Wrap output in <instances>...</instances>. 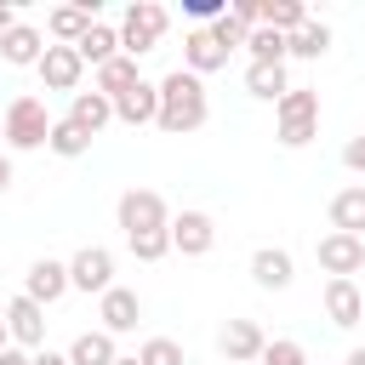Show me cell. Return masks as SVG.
Instances as JSON below:
<instances>
[{
    "label": "cell",
    "mask_w": 365,
    "mask_h": 365,
    "mask_svg": "<svg viewBox=\"0 0 365 365\" xmlns=\"http://www.w3.org/2000/svg\"><path fill=\"white\" fill-rule=\"evenodd\" d=\"M97 319H103L108 336H125V331H137V319H143V297L125 291V285H108V291L97 297Z\"/></svg>",
    "instance_id": "8"
},
{
    "label": "cell",
    "mask_w": 365,
    "mask_h": 365,
    "mask_svg": "<svg viewBox=\"0 0 365 365\" xmlns=\"http://www.w3.org/2000/svg\"><path fill=\"white\" fill-rule=\"evenodd\" d=\"M331 228L336 234H359L365 240V188L354 182V188H342V194H331Z\"/></svg>",
    "instance_id": "20"
},
{
    "label": "cell",
    "mask_w": 365,
    "mask_h": 365,
    "mask_svg": "<svg viewBox=\"0 0 365 365\" xmlns=\"http://www.w3.org/2000/svg\"><path fill=\"white\" fill-rule=\"evenodd\" d=\"M342 165H348V171H365V131L342 143Z\"/></svg>",
    "instance_id": "35"
},
{
    "label": "cell",
    "mask_w": 365,
    "mask_h": 365,
    "mask_svg": "<svg viewBox=\"0 0 365 365\" xmlns=\"http://www.w3.org/2000/svg\"><path fill=\"white\" fill-rule=\"evenodd\" d=\"M74 51H80V63H91V68H103L108 57H120V29H108V23L97 17V23H91L86 34H80V46H74Z\"/></svg>",
    "instance_id": "22"
},
{
    "label": "cell",
    "mask_w": 365,
    "mask_h": 365,
    "mask_svg": "<svg viewBox=\"0 0 365 365\" xmlns=\"http://www.w3.org/2000/svg\"><path fill=\"white\" fill-rule=\"evenodd\" d=\"M251 279H257L262 291H285V285L297 279L291 251H279V245H257V251H251Z\"/></svg>",
    "instance_id": "15"
},
{
    "label": "cell",
    "mask_w": 365,
    "mask_h": 365,
    "mask_svg": "<svg viewBox=\"0 0 365 365\" xmlns=\"http://www.w3.org/2000/svg\"><path fill=\"white\" fill-rule=\"evenodd\" d=\"M114 365H137V359H114Z\"/></svg>",
    "instance_id": "43"
},
{
    "label": "cell",
    "mask_w": 365,
    "mask_h": 365,
    "mask_svg": "<svg viewBox=\"0 0 365 365\" xmlns=\"http://www.w3.org/2000/svg\"><path fill=\"white\" fill-rule=\"evenodd\" d=\"M348 365H365V348H354V354H348Z\"/></svg>",
    "instance_id": "41"
},
{
    "label": "cell",
    "mask_w": 365,
    "mask_h": 365,
    "mask_svg": "<svg viewBox=\"0 0 365 365\" xmlns=\"http://www.w3.org/2000/svg\"><path fill=\"white\" fill-rule=\"evenodd\" d=\"M29 365H68V354H51V348H40V354H29Z\"/></svg>",
    "instance_id": "37"
},
{
    "label": "cell",
    "mask_w": 365,
    "mask_h": 365,
    "mask_svg": "<svg viewBox=\"0 0 365 365\" xmlns=\"http://www.w3.org/2000/svg\"><path fill=\"white\" fill-rule=\"evenodd\" d=\"M114 285V251H103V245H80L74 257H68V291H108Z\"/></svg>",
    "instance_id": "7"
},
{
    "label": "cell",
    "mask_w": 365,
    "mask_h": 365,
    "mask_svg": "<svg viewBox=\"0 0 365 365\" xmlns=\"http://www.w3.org/2000/svg\"><path fill=\"white\" fill-rule=\"evenodd\" d=\"M257 365H308V354H302V342L279 336V342H268V348L257 354Z\"/></svg>",
    "instance_id": "32"
},
{
    "label": "cell",
    "mask_w": 365,
    "mask_h": 365,
    "mask_svg": "<svg viewBox=\"0 0 365 365\" xmlns=\"http://www.w3.org/2000/svg\"><path fill=\"white\" fill-rule=\"evenodd\" d=\"M245 34H251V29H240V23L228 17V11H222V17L211 23V40H217L222 51H240V46H245Z\"/></svg>",
    "instance_id": "33"
},
{
    "label": "cell",
    "mask_w": 365,
    "mask_h": 365,
    "mask_svg": "<svg viewBox=\"0 0 365 365\" xmlns=\"http://www.w3.org/2000/svg\"><path fill=\"white\" fill-rule=\"evenodd\" d=\"M6 188H11V160L0 154V194H6Z\"/></svg>",
    "instance_id": "39"
},
{
    "label": "cell",
    "mask_w": 365,
    "mask_h": 365,
    "mask_svg": "<svg viewBox=\"0 0 365 365\" xmlns=\"http://www.w3.org/2000/svg\"><path fill=\"white\" fill-rule=\"evenodd\" d=\"M245 51H251V63H285V34H274V29H251L245 34Z\"/></svg>",
    "instance_id": "29"
},
{
    "label": "cell",
    "mask_w": 365,
    "mask_h": 365,
    "mask_svg": "<svg viewBox=\"0 0 365 365\" xmlns=\"http://www.w3.org/2000/svg\"><path fill=\"white\" fill-rule=\"evenodd\" d=\"M68 120H74L86 137H97V131L114 120V103H108L103 91H74V103H68Z\"/></svg>",
    "instance_id": "19"
},
{
    "label": "cell",
    "mask_w": 365,
    "mask_h": 365,
    "mask_svg": "<svg viewBox=\"0 0 365 365\" xmlns=\"http://www.w3.org/2000/svg\"><path fill=\"white\" fill-rule=\"evenodd\" d=\"M228 17H234L240 29H257V23H262V6H257V0H234V6H228Z\"/></svg>",
    "instance_id": "34"
},
{
    "label": "cell",
    "mask_w": 365,
    "mask_h": 365,
    "mask_svg": "<svg viewBox=\"0 0 365 365\" xmlns=\"http://www.w3.org/2000/svg\"><path fill=\"white\" fill-rule=\"evenodd\" d=\"M217 245V222L205 217V211H182V217H171V251H182V257H205Z\"/></svg>",
    "instance_id": "12"
},
{
    "label": "cell",
    "mask_w": 365,
    "mask_h": 365,
    "mask_svg": "<svg viewBox=\"0 0 365 365\" xmlns=\"http://www.w3.org/2000/svg\"><path fill=\"white\" fill-rule=\"evenodd\" d=\"M125 245H131V257H137V262H160V257L171 251V228H148V234H131Z\"/></svg>",
    "instance_id": "30"
},
{
    "label": "cell",
    "mask_w": 365,
    "mask_h": 365,
    "mask_svg": "<svg viewBox=\"0 0 365 365\" xmlns=\"http://www.w3.org/2000/svg\"><path fill=\"white\" fill-rule=\"evenodd\" d=\"M137 365H182V348H177L171 336H148V342L137 348Z\"/></svg>",
    "instance_id": "31"
},
{
    "label": "cell",
    "mask_w": 365,
    "mask_h": 365,
    "mask_svg": "<svg viewBox=\"0 0 365 365\" xmlns=\"http://www.w3.org/2000/svg\"><path fill=\"white\" fill-rule=\"evenodd\" d=\"M114 103V120H125V125H154V114H160V86L154 80H137L131 91H120V97H108Z\"/></svg>",
    "instance_id": "14"
},
{
    "label": "cell",
    "mask_w": 365,
    "mask_h": 365,
    "mask_svg": "<svg viewBox=\"0 0 365 365\" xmlns=\"http://www.w3.org/2000/svg\"><path fill=\"white\" fill-rule=\"evenodd\" d=\"M114 222L125 228V240L131 234H148V228H171V205L154 188H125L120 205H114Z\"/></svg>",
    "instance_id": "5"
},
{
    "label": "cell",
    "mask_w": 365,
    "mask_h": 365,
    "mask_svg": "<svg viewBox=\"0 0 365 365\" xmlns=\"http://www.w3.org/2000/svg\"><path fill=\"white\" fill-rule=\"evenodd\" d=\"M154 86H160V114H154V125H160V131L182 137V131H200V125H205L211 103H205V80H200V74L171 68V74H165V80H154Z\"/></svg>",
    "instance_id": "1"
},
{
    "label": "cell",
    "mask_w": 365,
    "mask_h": 365,
    "mask_svg": "<svg viewBox=\"0 0 365 365\" xmlns=\"http://www.w3.org/2000/svg\"><path fill=\"white\" fill-rule=\"evenodd\" d=\"M0 120H6V143L11 148H46V137H51V114H46L40 97H11Z\"/></svg>",
    "instance_id": "4"
},
{
    "label": "cell",
    "mask_w": 365,
    "mask_h": 365,
    "mask_svg": "<svg viewBox=\"0 0 365 365\" xmlns=\"http://www.w3.org/2000/svg\"><path fill=\"white\" fill-rule=\"evenodd\" d=\"M0 348H11V331H6V314H0Z\"/></svg>",
    "instance_id": "40"
},
{
    "label": "cell",
    "mask_w": 365,
    "mask_h": 365,
    "mask_svg": "<svg viewBox=\"0 0 365 365\" xmlns=\"http://www.w3.org/2000/svg\"><path fill=\"white\" fill-rule=\"evenodd\" d=\"M325 51H331V29L314 23V17H308L297 34H285V57H308V63H319Z\"/></svg>",
    "instance_id": "25"
},
{
    "label": "cell",
    "mask_w": 365,
    "mask_h": 365,
    "mask_svg": "<svg viewBox=\"0 0 365 365\" xmlns=\"http://www.w3.org/2000/svg\"><path fill=\"white\" fill-rule=\"evenodd\" d=\"M245 91H251V97H262V103H279V97L291 91L285 63H251V68H245Z\"/></svg>",
    "instance_id": "24"
},
{
    "label": "cell",
    "mask_w": 365,
    "mask_h": 365,
    "mask_svg": "<svg viewBox=\"0 0 365 365\" xmlns=\"http://www.w3.org/2000/svg\"><path fill=\"white\" fill-rule=\"evenodd\" d=\"M63 291H68V262H57V257H34V262H29V279H23V297L46 308V302H57Z\"/></svg>",
    "instance_id": "13"
},
{
    "label": "cell",
    "mask_w": 365,
    "mask_h": 365,
    "mask_svg": "<svg viewBox=\"0 0 365 365\" xmlns=\"http://www.w3.org/2000/svg\"><path fill=\"white\" fill-rule=\"evenodd\" d=\"M114 359H120V348L108 331H80L68 342V365H114Z\"/></svg>",
    "instance_id": "23"
},
{
    "label": "cell",
    "mask_w": 365,
    "mask_h": 365,
    "mask_svg": "<svg viewBox=\"0 0 365 365\" xmlns=\"http://www.w3.org/2000/svg\"><path fill=\"white\" fill-rule=\"evenodd\" d=\"M6 331H11V342L17 348H46V308L40 302H29V297H11L6 302Z\"/></svg>",
    "instance_id": "10"
},
{
    "label": "cell",
    "mask_w": 365,
    "mask_h": 365,
    "mask_svg": "<svg viewBox=\"0 0 365 365\" xmlns=\"http://www.w3.org/2000/svg\"><path fill=\"white\" fill-rule=\"evenodd\" d=\"M34 68H40L46 91H80V74H86V63H80V51H74V46H46Z\"/></svg>",
    "instance_id": "9"
},
{
    "label": "cell",
    "mask_w": 365,
    "mask_h": 365,
    "mask_svg": "<svg viewBox=\"0 0 365 365\" xmlns=\"http://www.w3.org/2000/svg\"><path fill=\"white\" fill-rule=\"evenodd\" d=\"M314 257H319V268L331 274V279H354L359 268H365V240L359 234H325L319 245H314Z\"/></svg>",
    "instance_id": "6"
},
{
    "label": "cell",
    "mask_w": 365,
    "mask_h": 365,
    "mask_svg": "<svg viewBox=\"0 0 365 365\" xmlns=\"http://www.w3.org/2000/svg\"><path fill=\"white\" fill-rule=\"evenodd\" d=\"M182 68H188V74H217V68H228V51L211 40V29H188V34H182Z\"/></svg>",
    "instance_id": "16"
},
{
    "label": "cell",
    "mask_w": 365,
    "mask_h": 365,
    "mask_svg": "<svg viewBox=\"0 0 365 365\" xmlns=\"http://www.w3.org/2000/svg\"><path fill=\"white\" fill-rule=\"evenodd\" d=\"M325 319L331 325H359L365 319V297H359V285L354 279H325Z\"/></svg>",
    "instance_id": "17"
},
{
    "label": "cell",
    "mask_w": 365,
    "mask_h": 365,
    "mask_svg": "<svg viewBox=\"0 0 365 365\" xmlns=\"http://www.w3.org/2000/svg\"><path fill=\"white\" fill-rule=\"evenodd\" d=\"M0 143H6V120H0Z\"/></svg>",
    "instance_id": "42"
},
{
    "label": "cell",
    "mask_w": 365,
    "mask_h": 365,
    "mask_svg": "<svg viewBox=\"0 0 365 365\" xmlns=\"http://www.w3.org/2000/svg\"><path fill=\"white\" fill-rule=\"evenodd\" d=\"M274 137L285 148H308L319 137V91L314 86H291L279 103H274Z\"/></svg>",
    "instance_id": "2"
},
{
    "label": "cell",
    "mask_w": 365,
    "mask_h": 365,
    "mask_svg": "<svg viewBox=\"0 0 365 365\" xmlns=\"http://www.w3.org/2000/svg\"><path fill=\"white\" fill-rule=\"evenodd\" d=\"M308 23V6L302 0H262V29H274V34H297Z\"/></svg>",
    "instance_id": "27"
},
{
    "label": "cell",
    "mask_w": 365,
    "mask_h": 365,
    "mask_svg": "<svg viewBox=\"0 0 365 365\" xmlns=\"http://www.w3.org/2000/svg\"><path fill=\"white\" fill-rule=\"evenodd\" d=\"M11 29H17V6H11V0H0V34H11Z\"/></svg>",
    "instance_id": "36"
},
{
    "label": "cell",
    "mask_w": 365,
    "mask_h": 365,
    "mask_svg": "<svg viewBox=\"0 0 365 365\" xmlns=\"http://www.w3.org/2000/svg\"><path fill=\"white\" fill-rule=\"evenodd\" d=\"M137 80H143V74H137V57H125V51H120V57H108V63L97 68V86H91V91H103V97H120V91H131Z\"/></svg>",
    "instance_id": "26"
},
{
    "label": "cell",
    "mask_w": 365,
    "mask_h": 365,
    "mask_svg": "<svg viewBox=\"0 0 365 365\" xmlns=\"http://www.w3.org/2000/svg\"><path fill=\"white\" fill-rule=\"evenodd\" d=\"M217 348H222V359H228V365H257V354L268 348V336H262V325H257V319H228V325H222V336H217Z\"/></svg>",
    "instance_id": "11"
},
{
    "label": "cell",
    "mask_w": 365,
    "mask_h": 365,
    "mask_svg": "<svg viewBox=\"0 0 365 365\" xmlns=\"http://www.w3.org/2000/svg\"><path fill=\"white\" fill-rule=\"evenodd\" d=\"M40 51H46V40H40V29H29V23H17L11 34H0V57H6L11 68L40 63Z\"/></svg>",
    "instance_id": "21"
},
{
    "label": "cell",
    "mask_w": 365,
    "mask_h": 365,
    "mask_svg": "<svg viewBox=\"0 0 365 365\" xmlns=\"http://www.w3.org/2000/svg\"><path fill=\"white\" fill-rule=\"evenodd\" d=\"M0 365H29V354H23L17 342H11V348H0Z\"/></svg>",
    "instance_id": "38"
},
{
    "label": "cell",
    "mask_w": 365,
    "mask_h": 365,
    "mask_svg": "<svg viewBox=\"0 0 365 365\" xmlns=\"http://www.w3.org/2000/svg\"><path fill=\"white\" fill-rule=\"evenodd\" d=\"M97 23V0H80V6H57L51 17H46V29H51V40L57 46H80V34Z\"/></svg>",
    "instance_id": "18"
},
{
    "label": "cell",
    "mask_w": 365,
    "mask_h": 365,
    "mask_svg": "<svg viewBox=\"0 0 365 365\" xmlns=\"http://www.w3.org/2000/svg\"><path fill=\"white\" fill-rule=\"evenodd\" d=\"M165 29H171V11H165V6H154V0H131L125 17H120V51H125V57H143V51L160 46Z\"/></svg>",
    "instance_id": "3"
},
{
    "label": "cell",
    "mask_w": 365,
    "mask_h": 365,
    "mask_svg": "<svg viewBox=\"0 0 365 365\" xmlns=\"http://www.w3.org/2000/svg\"><path fill=\"white\" fill-rule=\"evenodd\" d=\"M46 148H51L57 160H80V154L91 148V137H86V131H80V125L63 114V120H51V137H46Z\"/></svg>",
    "instance_id": "28"
}]
</instances>
